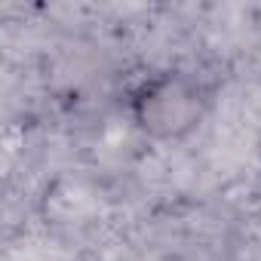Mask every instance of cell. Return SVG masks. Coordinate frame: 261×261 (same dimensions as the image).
Segmentation results:
<instances>
[{"label":"cell","instance_id":"1","mask_svg":"<svg viewBox=\"0 0 261 261\" xmlns=\"http://www.w3.org/2000/svg\"><path fill=\"white\" fill-rule=\"evenodd\" d=\"M209 108V92L203 83L181 71H163L148 77L129 98L133 123L148 139L178 142L200 126Z\"/></svg>","mask_w":261,"mask_h":261}]
</instances>
